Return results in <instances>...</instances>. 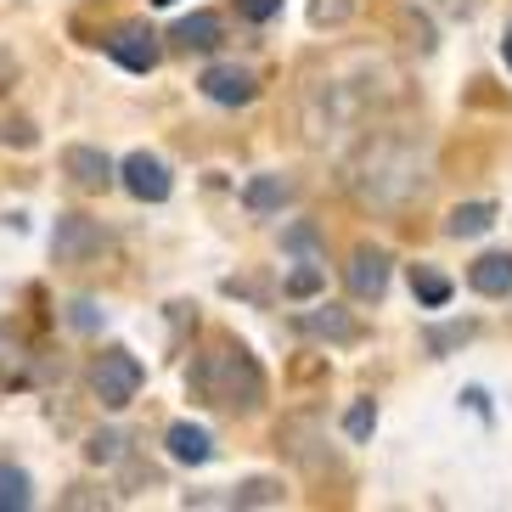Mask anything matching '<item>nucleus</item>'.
<instances>
[{
  "instance_id": "nucleus-24",
  "label": "nucleus",
  "mask_w": 512,
  "mask_h": 512,
  "mask_svg": "<svg viewBox=\"0 0 512 512\" xmlns=\"http://www.w3.org/2000/svg\"><path fill=\"white\" fill-rule=\"evenodd\" d=\"M34 141H40V130H34L29 119H0V147H17V152H29Z\"/></svg>"
},
{
  "instance_id": "nucleus-25",
  "label": "nucleus",
  "mask_w": 512,
  "mask_h": 512,
  "mask_svg": "<svg viewBox=\"0 0 512 512\" xmlns=\"http://www.w3.org/2000/svg\"><path fill=\"white\" fill-rule=\"evenodd\" d=\"M68 327H74V332H96V327H102V310H96L91 299H74V304H68Z\"/></svg>"
},
{
  "instance_id": "nucleus-32",
  "label": "nucleus",
  "mask_w": 512,
  "mask_h": 512,
  "mask_svg": "<svg viewBox=\"0 0 512 512\" xmlns=\"http://www.w3.org/2000/svg\"><path fill=\"white\" fill-rule=\"evenodd\" d=\"M152 6H175V0H152Z\"/></svg>"
},
{
  "instance_id": "nucleus-27",
  "label": "nucleus",
  "mask_w": 512,
  "mask_h": 512,
  "mask_svg": "<svg viewBox=\"0 0 512 512\" xmlns=\"http://www.w3.org/2000/svg\"><path fill=\"white\" fill-rule=\"evenodd\" d=\"M316 226H293V231H287V237H282V248H293V254H316Z\"/></svg>"
},
{
  "instance_id": "nucleus-8",
  "label": "nucleus",
  "mask_w": 512,
  "mask_h": 512,
  "mask_svg": "<svg viewBox=\"0 0 512 512\" xmlns=\"http://www.w3.org/2000/svg\"><path fill=\"white\" fill-rule=\"evenodd\" d=\"M203 96H209L214 107H248L259 96V79L248 74V68H237V62H214V68H203Z\"/></svg>"
},
{
  "instance_id": "nucleus-22",
  "label": "nucleus",
  "mask_w": 512,
  "mask_h": 512,
  "mask_svg": "<svg viewBox=\"0 0 512 512\" xmlns=\"http://www.w3.org/2000/svg\"><path fill=\"white\" fill-rule=\"evenodd\" d=\"M372 428H377V406L372 400H355V406L344 411V434L349 439H372Z\"/></svg>"
},
{
  "instance_id": "nucleus-26",
  "label": "nucleus",
  "mask_w": 512,
  "mask_h": 512,
  "mask_svg": "<svg viewBox=\"0 0 512 512\" xmlns=\"http://www.w3.org/2000/svg\"><path fill=\"white\" fill-rule=\"evenodd\" d=\"M276 12H282V0H237V17H248V23H271Z\"/></svg>"
},
{
  "instance_id": "nucleus-28",
  "label": "nucleus",
  "mask_w": 512,
  "mask_h": 512,
  "mask_svg": "<svg viewBox=\"0 0 512 512\" xmlns=\"http://www.w3.org/2000/svg\"><path fill=\"white\" fill-rule=\"evenodd\" d=\"M310 17H316V23H344L349 0H316V6H310Z\"/></svg>"
},
{
  "instance_id": "nucleus-16",
  "label": "nucleus",
  "mask_w": 512,
  "mask_h": 512,
  "mask_svg": "<svg viewBox=\"0 0 512 512\" xmlns=\"http://www.w3.org/2000/svg\"><path fill=\"white\" fill-rule=\"evenodd\" d=\"M293 197V186L282 181V175H254V181L242 186V203H248V214H276Z\"/></svg>"
},
{
  "instance_id": "nucleus-15",
  "label": "nucleus",
  "mask_w": 512,
  "mask_h": 512,
  "mask_svg": "<svg viewBox=\"0 0 512 512\" xmlns=\"http://www.w3.org/2000/svg\"><path fill=\"white\" fill-rule=\"evenodd\" d=\"M490 226H496V203H456V209L445 214V237H456V242L484 237Z\"/></svg>"
},
{
  "instance_id": "nucleus-18",
  "label": "nucleus",
  "mask_w": 512,
  "mask_h": 512,
  "mask_svg": "<svg viewBox=\"0 0 512 512\" xmlns=\"http://www.w3.org/2000/svg\"><path fill=\"white\" fill-rule=\"evenodd\" d=\"M34 507V479L23 467L0 462V512H29Z\"/></svg>"
},
{
  "instance_id": "nucleus-19",
  "label": "nucleus",
  "mask_w": 512,
  "mask_h": 512,
  "mask_svg": "<svg viewBox=\"0 0 512 512\" xmlns=\"http://www.w3.org/2000/svg\"><path fill=\"white\" fill-rule=\"evenodd\" d=\"M282 479H242L226 496V507H282Z\"/></svg>"
},
{
  "instance_id": "nucleus-31",
  "label": "nucleus",
  "mask_w": 512,
  "mask_h": 512,
  "mask_svg": "<svg viewBox=\"0 0 512 512\" xmlns=\"http://www.w3.org/2000/svg\"><path fill=\"white\" fill-rule=\"evenodd\" d=\"M6 68H12V62H6V51H0V91H6Z\"/></svg>"
},
{
  "instance_id": "nucleus-23",
  "label": "nucleus",
  "mask_w": 512,
  "mask_h": 512,
  "mask_svg": "<svg viewBox=\"0 0 512 512\" xmlns=\"http://www.w3.org/2000/svg\"><path fill=\"white\" fill-rule=\"evenodd\" d=\"M85 456H91V462H119V456H124V434H119V428H102V434H91Z\"/></svg>"
},
{
  "instance_id": "nucleus-13",
  "label": "nucleus",
  "mask_w": 512,
  "mask_h": 512,
  "mask_svg": "<svg viewBox=\"0 0 512 512\" xmlns=\"http://www.w3.org/2000/svg\"><path fill=\"white\" fill-rule=\"evenodd\" d=\"M276 445H282L287 456L299 467H310V473H321V456H316V445H321V428L310 417H293V422H282L276 428Z\"/></svg>"
},
{
  "instance_id": "nucleus-30",
  "label": "nucleus",
  "mask_w": 512,
  "mask_h": 512,
  "mask_svg": "<svg viewBox=\"0 0 512 512\" xmlns=\"http://www.w3.org/2000/svg\"><path fill=\"white\" fill-rule=\"evenodd\" d=\"M501 57H507V68H512V29H507V40H501Z\"/></svg>"
},
{
  "instance_id": "nucleus-12",
  "label": "nucleus",
  "mask_w": 512,
  "mask_h": 512,
  "mask_svg": "<svg viewBox=\"0 0 512 512\" xmlns=\"http://www.w3.org/2000/svg\"><path fill=\"white\" fill-rule=\"evenodd\" d=\"M467 287L484 299H507L512 293V254H479L467 265Z\"/></svg>"
},
{
  "instance_id": "nucleus-1",
  "label": "nucleus",
  "mask_w": 512,
  "mask_h": 512,
  "mask_svg": "<svg viewBox=\"0 0 512 512\" xmlns=\"http://www.w3.org/2000/svg\"><path fill=\"white\" fill-rule=\"evenodd\" d=\"M355 197H361L366 209H406L428 192V158H422L417 141H400V136H377L372 147L355 158V175H349Z\"/></svg>"
},
{
  "instance_id": "nucleus-6",
  "label": "nucleus",
  "mask_w": 512,
  "mask_h": 512,
  "mask_svg": "<svg viewBox=\"0 0 512 512\" xmlns=\"http://www.w3.org/2000/svg\"><path fill=\"white\" fill-rule=\"evenodd\" d=\"M389 276H394V259H389V248H377V242H361V248L349 254V265H344V282L361 304L383 299V293H389Z\"/></svg>"
},
{
  "instance_id": "nucleus-21",
  "label": "nucleus",
  "mask_w": 512,
  "mask_h": 512,
  "mask_svg": "<svg viewBox=\"0 0 512 512\" xmlns=\"http://www.w3.org/2000/svg\"><path fill=\"white\" fill-rule=\"evenodd\" d=\"M321 282H327V271H321L316 259H304L299 271H287L282 293H287V299H316V293H321Z\"/></svg>"
},
{
  "instance_id": "nucleus-9",
  "label": "nucleus",
  "mask_w": 512,
  "mask_h": 512,
  "mask_svg": "<svg viewBox=\"0 0 512 512\" xmlns=\"http://www.w3.org/2000/svg\"><path fill=\"white\" fill-rule=\"evenodd\" d=\"M62 175L79 186V192H107V186L119 181V169L107 158L102 147H68L62 152Z\"/></svg>"
},
{
  "instance_id": "nucleus-20",
  "label": "nucleus",
  "mask_w": 512,
  "mask_h": 512,
  "mask_svg": "<svg viewBox=\"0 0 512 512\" xmlns=\"http://www.w3.org/2000/svg\"><path fill=\"white\" fill-rule=\"evenodd\" d=\"M473 332H479V321H445V327H428L422 332V344H428V355H451V349H462L467 338H473Z\"/></svg>"
},
{
  "instance_id": "nucleus-5",
  "label": "nucleus",
  "mask_w": 512,
  "mask_h": 512,
  "mask_svg": "<svg viewBox=\"0 0 512 512\" xmlns=\"http://www.w3.org/2000/svg\"><path fill=\"white\" fill-rule=\"evenodd\" d=\"M102 46H107V57L119 62V68H130V74H152V68L164 62L158 34H152L147 23H136V17H130V23H119V29L102 40Z\"/></svg>"
},
{
  "instance_id": "nucleus-7",
  "label": "nucleus",
  "mask_w": 512,
  "mask_h": 512,
  "mask_svg": "<svg viewBox=\"0 0 512 512\" xmlns=\"http://www.w3.org/2000/svg\"><path fill=\"white\" fill-rule=\"evenodd\" d=\"M119 181H124V192L136 197V203H164V197L175 192L169 164L164 158H152V152H130V158L119 164Z\"/></svg>"
},
{
  "instance_id": "nucleus-29",
  "label": "nucleus",
  "mask_w": 512,
  "mask_h": 512,
  "mask_svg": "<svg viewBox=\"0 0 512 512\" xmlns=\"http://www.w3.org/2000/svg\"><path fill=\"white\" fill-rule=\"evenodd\" d=\"M62 507H107V496H96V490H85V484H74V490L62 496Z\"/></svg>"
},
{
  "instance_id": "nucleus-14",
  "label": "nucleus",
  "mask_w": 512,
  "mask_h": 512,
  "mask_svg": "<svg viewBox=\"0 0 512 512\" xmlns=\"http://www.w3.org/2000/svg\"><path fill=\"white\" fill-rule=\"evenodd\" d=\"M164 445H169V456H175V462H186V467H203L214 456L209 428H197V422H169Z\"/></svg>"
},
{
  "instance_id": "nucleus-10",
  "label": "nucleus",
  "mask_w": 512,
  "mask_h": 512,
  "mask_svg": "<svg viewBox=\"0 0 512 512\" xmlns=\"http://www.w3.org/2000/svg\"><path fill=\"white\" fill-rule=\"evenodd\" d=\"M299 332H310V338H327V344H361V338H366V327L349 316L344 304H316V310H304V316H299Z\"/></svg>"
},
{
  "instance_id": "nucleus-3",
  "label": "nucleus",
  "mask_w": 512,
  "mask_h": 512,
  "mask_svg": "<svg viewBox=\"0 0 512 512\" xmlns=\"http://www.w3.org/2000/svg\"><path fill=\"white\" fill-rule=\"evenodd\" d=\"M141 383H147V372H141V361L130 355V349H102L91 361V394L102 400L107 411H124L130 400L141 394Z\"/></svg>"
},
{
  "instance_id": "nucleus-11",
  "label": "nucleus",
  "mask_w": 512,
  "mask_h": 512,
  "mask_svg": "<svg viewBox=\"0 0 512 512\" xmlns=\"http://www.w3.org/2000/svg\"><path fill=\"white\" fill-rule=\"evenodd\" d=\"M169 40H175L186 57H209V51H220V40H226V17L220 12H186Z\"/></svg>"
},
{
  "instance_id": "nucleus-17",
  "label": "nucleus",
  "mask_w": 512,
  "mask_h": 512,
  "mask_svg": "<svg viewBox=\"0 0 512 512\" xmlns=\"http://www.w3.org/2000/svg\"><path fill=\"white\" fill-rule=\"evenodd\" d=\"M411 293L422 310H445L451 304V276H439L434 265H411Z\"/></svg>"
},
{
  "instance_id": "nucleus-4",
  "label": "nucleus",
  "mask_w": 512,
  "mask_h": 512,
  "mask_svg": "<svg viewBox=\"0 0 512 512\" xmlns=\"http://www.w3.org/2000/svg\"><path fill=\"white\" fill-rule=\"evenodd\" d=\"M102 248H107L102 220H91V214H57V231H51V259L57 265H91V259H102Z\"/></svg>"
},
{
  "instance_id": "nucleus-2",
  "label": "nucleus",
  "mask_w": 512,
  "mask_h": 512,
  "mask_svg": "<svg viewBox=\"0 0 512 512\" xmlns=\"http://www.w3.org/2000/svg\"><path fill=\"white\" fill-rule=\"evenodd\" d=\"M186 389L214 411H231V417H254L265 406V372L242 344L231 338H214L209 349H197L192 372H186Z\"/></svg>"
}]
</instances>
